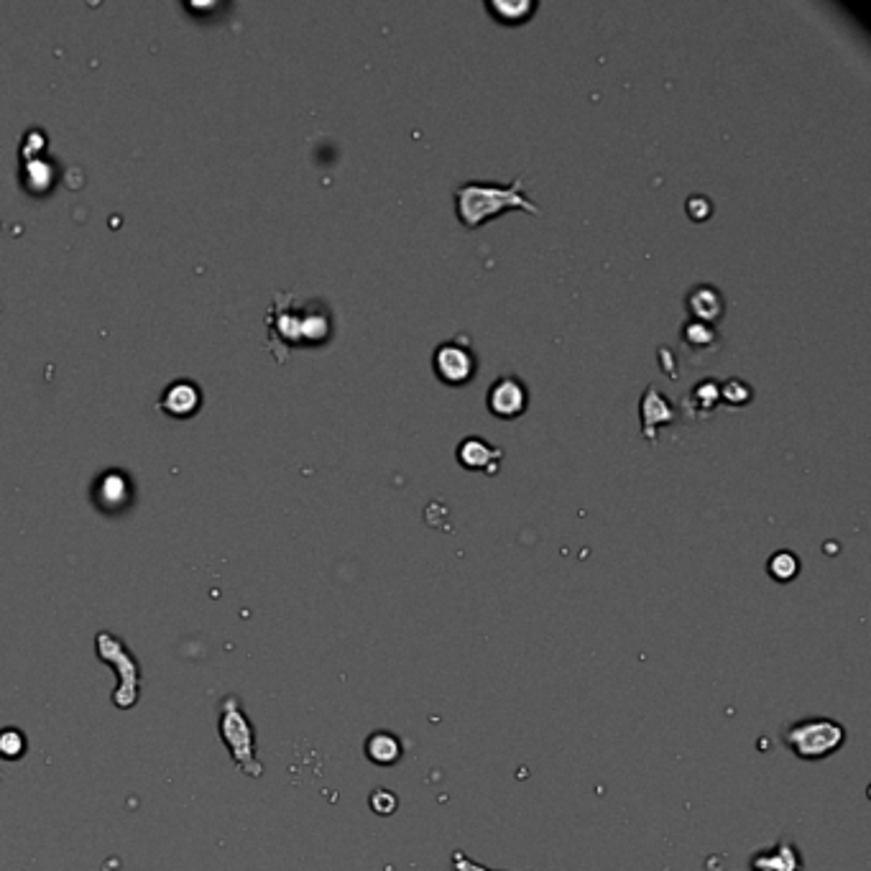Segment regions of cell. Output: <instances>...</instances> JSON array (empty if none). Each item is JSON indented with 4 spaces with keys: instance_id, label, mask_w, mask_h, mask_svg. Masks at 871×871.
Returning a JSON list of instances; mask_svg holds the SVG:
<instances>
[{
    "instance_id": "4fadbf2b",
    "label": "cell",
    "mask_w": 871,
    "mask_h": 871,
    "mask_svg": "<svg viewBox=\"0 0 871 871\" xmlns=\"http://www.w3.org/2000/svg\"><path fill=\"white\" fill-rule=\"evenodd\" d=\"M685 340L695 348H708L716 343V333L708 322H690V325H685Z\"/></svg>"
},
{
    "instance_id": "6da1fadb",
    "label": "cell",
    "mask_w": 871,
    "mask_h": 871,
    "mask_svg": "<svg viewBox=\"0 0 871 871\" xmlns=\"http://www.w3.org/2000/svg\"><path fill=\"white\" fill-rule=\"evenodd\" d=\"M524 177H516L511 184L499 182H463L455 187V202H458V218L465 228H478L493 215L504 210H527L539 215V207L529 200L524 192Z\"/></svg>"
},
{
    "instance_id": "ac0fdd59",
    "label": "cell",
    "mask_w": 871,
    "mask_h": 871,
    "mask_svg": "<svg viewBox=\"0 0 871 871\" xmlns=\"http://www.w3.org/2000/svg\"><path fill=\"white\" fill-rule=\"evenodd\" d=\"M453 871H493V869H488V866H483V864H476V861L473 859H468V856L463 854V851H455L453 854Z\"/></svg>"
},
{
    "instance_id": "5bb4252c",
    "label": "cell",
    "mask_w": 871,
    "mask_h": 871,
    "mask_svg": "<svg viewBox=\"0 0 871 871\" xmlns=\"http://www.w3.org/2000/svg\"><path fill=\"white\" fill-rule=\"evenodd\" d=\"M368 805H371V810L376 815H394L396 808H399V797H396L394 792L379 787V790L371 792V797H368Z\"/></svg>"
},
{
    "instance_id": "7a4b0ae2",
    "label": "cell",
    "mask_w": 871,
    "mask_h": 871,
    "mask_svg": "<svg viewBox=\"0 0 871 871\" xmlns=\"http://www.w3.org/2000/svg\"><path fill=\"white\" fill-rule=\"evenodd\" d=\"M220 736L230 749V757L235 759L238 769L248 777H261L264 767L256 759V736H253L251 718L243 711L241 700L230 695L220 705Z\"/></svg>"
},
{
    "instance_id": "3957f363",
    "label": "cell",
    "mask_w": 871,
    "mask_h": 871,
    "mask_svg": "<svg viewBox=\"0 0 871 871\" xmlns=\"http://www.w3.org/2000/svg\"><path fill=\"white\" fill-rule=\"evenodd\" d=\"M843 741H846V731L841 723L831 721V718H810V721L792 723L785 731L787 749L805 762L831 757L833 751L841 749Z\"/></svg>"
},
{
    "instance_id": "7c38bea8",
    "label": "cell",
    "mask_w": 871,
    "mask_h": 871,
    "mask_svg": "<svg viewBox=\"0 0 871 871\" xmlns=\"http://www.w3.org/2000/svg\"><path fill=\"white\" fill-rule=\"evenodd\" d=\"M718 399H721V391H718L716 381L713 379L700 381V384L695 386L693 396H690V407H693V414H695V409H703V414L713 412L718 404Z\"/></svg>"
},
{
    "instance_id": "e0dca14e",
    "label": "cell",
    "mask_w": 871,
    "mask_h": 871,
    "mask_svg": "<svg viewBox=\"0 0 871 871\" xmlns=\"http://www.w3.org/2000/svg\"><path fill=\"white\" fill-rule=\"evenodd\" d=\"M718 391H721V396H723V399H726L728 404H736V407H739V404H744L746 399H749V396H751L749 386H746L744 381H739V379L726 381V384H723Z\"/></svg>"
},
{
    "instance_id": "8992f818",
    "label": "cell",
    "mask_w": 871,
    "mask_h": 871,
    "mask_svg": "<svg viewBox=\"0 0 871 871\" xmlns=\"http://www.w3.org/2000/svg\"><path fill=\"white\" fill-rule=\"evenodd\" d=\"M488 409L501 419H514L527 409V386L516 376H501L488 391Z\"/></svg>"
},
{
    "instance_id": "9a60e30c",
    "label": "cell",
    "mask_w": 871,
    "mask_h": 871,
    "mask_svg": "<svg viewBox=\"0 0 871 871\" xmlns=\"http://www.w3.org/2000/svg\"><path fill=\"white\" fill-rule=\"evenodd\" d=\"M488 8L496 13H501V18H504V21L516 23V21H524V18H527L529 13L534 11V3H491Z\"/></svg>"
},
{
    "instance_id": "30bf717a",
    "label": "cell",
    "mask_w": 871,
    "mask_h": 871,
    "mask_svg": "<svg viewBox=\"0 0 871 871\" xmlns=\"http://www.w3.org/2000/svg\"><path fill=\"white\" fill-rule=\"evenodd\" d=\"M688 304L690 310L695 312V317H700V322H708V325H711V320L721 317L723 312L721 294H718L711 284H700V287H695L693 292H690Z\"/></svg>"
},
{
    "instance_id": "2e32d148",
    "label": "cell",
    "mask_w": 871,
    "mask_h": 871,
    "mask_svg": "<svg viewBox=\"0 0 871 871\" xmlns=\"http://www.w3.org/2000/svg\"><path fill=\"white\" fill-rule=\"evenodd\" d=\"M26 751V739L18 731H3L0 734V757L18 759Z\"/></svg>"
},
{
    "instance_id": "9c48e42d",
    "label": "cell",
    "mask_w": 871,
    "mask_h": 871,
    "mask_svg": "<svg viewBox=\"0 0 871 871\" xmlns=\"http://www.w3.org/2000/svg\"><path fill=\"white\" fill-rule=\"evenodd\" d=\"M366 757L376 767H394L404 757V746L389 731H376L366 739Z\"/></svg>"
},
{
    "instance_id": "52a82bcc",
    "label": "cell",
    "mask_w": 871,
    "mask_h": 871,
    "mask_svg": "<svg viewBox=\"0 0 871 871\" xmlns=\"http://www.w3.org/2000/svg\"><path fill=\"white\" fill-rule=\"evenodd\" d=\"M501 458H504V453L499 447H493L483 437H465L458 445V460L468 470H486L488 476H496Z\"/></svg>"
},
{
    "instance_id": "ba28073f",
    "label": "cell",
    "mask_w": 871,
    "mask_h": 871,
    "mask_svg": "<svg viewBox=\"0 0 871 871\" xmlns=\"http://www.w3.org/2000/svg\"><path fill=\"white\" fill-rule=\"evenodd\" d=\"M675 419V407H672L670 399L659 394L654 386H649L642 396V430L647 440L657 437V427L667 425Z\"/></svg>"
},
{
    "instance_id": "5b68a950",
    "label": "cell",
    "mask_w": 871,
    "mask_h": 871,
    "mask_svg": "<svg viewBox=\"0 0 871 871\" xmlns=\"http://www.w3.org/2000/svg\"><path fill=\"white\" fill-rule=\"evenodd\" d=\"M432 363H435L437 376L450 386L468 384L473 379V373H476V356H473V350L463 343H455V340L437 345Z\"/></svg>"
},
{
    "instance_id": "8fae6325",
    "label": "cell",
    "mask_w": 871,
    "mask_h": 871,
    "mask_svg": "<svg viewBox=\"0 0 871 871\" xmlns=\"http://www.w3.org/2000/svg\"><path fill=\"white\" fill-rule=\"evenodd\" d=\"M767 573L772 575L777 583H790V580L800 573V560H797V555H792V552L787 550L774 552L767 562Z\"/></svg>"
},
{
    "instance_id": "d6986e66",
    "label": "cell",
    "mask_w": 871,
    "mask_h": 871,
    "mask_svg": "<svg viewBox=\"0 0 871 871\" xmlns=\"http://www.w3.org/2000/svg\"><path fill=\"white\" fill-rule=\"evenodd\" d=\"M688 213L693 215L695 220H703L705 215H711V200H708V197H690Z\"/></svg>"
},
{
    "instance_id": "277c9868",
    "label": "cell",
    "mask_w": 871,
    "mask_h": 871,
    "mask_svg": "<svg viewBox=\"0 0 871 871\" xmlns=\"http://www.w3.org/2000/svg\"><path fill=\"white\" fill-rule=\"evenodd\" d=\"M98 654L100 659L110 662L115 670L121 672V685L115 690L113 703L118 708H133V703L138 700V665L136 659L131 657V652L126 649V644L121 639H115L113 634H98Z\"/></svg>"
}]
</instances>
